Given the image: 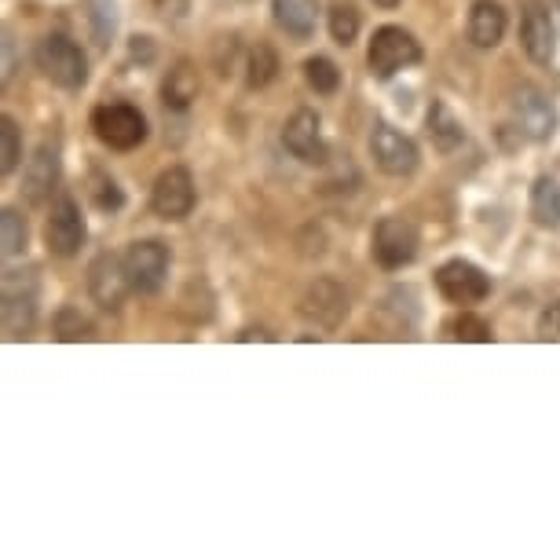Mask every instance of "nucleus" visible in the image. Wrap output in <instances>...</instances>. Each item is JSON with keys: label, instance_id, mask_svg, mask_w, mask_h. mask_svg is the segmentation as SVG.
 Returning <instances> with one entry per match:
<instances>
[{"label": "nucleus", "instance_id": "f257e3e1", "mask_svg": "<svg viewBox=\"0 0 560 560\" xmlns=\"http://www.w3.org/2000/svg\"><path fill=\"white\" fill-rule=\"evenodd\" d=\"M366 62H370V73H374V78L388 81V78H396L399 70L421 62V45L404 26H382L366 48Z\"/></svg>", "mask_w": 560, "mask_h": 560}, {"label": "nucleus", "instance_id": "f03ea898", "mask_svg": "<svg viewBox=\"0 0 560 560\" xmlns=\"http://www.w3.org/2000/svg\"><path fill=\"white\" fill-rule=\"evenodd\" d=\"M92 129L110 151H136L147 140V118L132 103H103L92 110Z\"/></svg>", "mask_w": 560, "mask_h": 560}, {"label": "nucleus", "instance_id": "7ed1b4c3", "mask_svg": "<svg viewBox=\"0 0 560 560\" xmlns=\"http://www.w3.org/2000/svg\"><path fill=\"white\" fill-rule=\"evenodd\" d=\"M37 62H40V70H45V78L67 92H78L81 84L89 81V59H84V51L62 34H51L40 40Z\"/></svg>", "mask_w": 560, "mask_h": 560}, {"label": "nucleus", "instance_id": "20e7f679", "mask_svg": "<svg viewBox=\"0 0 560 560\" xmlns=\"http://www.w3.org/2000/svg\"><path fill=\"white\" fill-rule=\"evenodd\" d=\"M418 246H421L418 228L404 217H385L382 224L374 228V260L382 264L385 271L407 268V264L418 257Z\"/></svg>", "mask_w": 560, "mask_h": 560}, {"label": "nucleus", "instance_id": "39448f33", "mask_svg": "<svg viewBox=\"0 0 560 560\" xmlns=\"http://www.w3.org/2000/svg\"><path fill=\"white\" fill-rule=\"evenodd\" d=\"M370 154H374V165L388 176H410L421 162L415 140L393 129L388 121H377L370 132Z\"/></svg>", "mask_w": 560, "mask_h": 560}, {"label": "nucleus", "instance_id": "423d86ee", "mask_svg": "<svg viewBox=\"0 0 560 560\" xmlns=\"http://www.w3.org/2000/svg\"><path fill=\"white\" fill-rule=\"evenodd\" d=\"M125 271H129L136 293H158L168 275V246L158 238L132 242L129 253H125Z\"/></svg>", "mask_w": 560, "mask_h": 560}, {"label": "nucleus", "instance_id": "0eeeda50", "mask_svg": "<svg viewBox=\"0 0 560 560\" xmlns=\"http://www.w3.org/2000/svg\"><path fill=\"white\" fill-rule=\"evenodd\" d=\"M151 209H154V217H162V220H187V217H191L195 179H191V173H187L184 165L165 168V173L154 179Z\"/></svg>", "mask_w": 560, "mask_h": 560}, {"label": "nucleus", "instance_id": "6e6552de", "mask_svg": "<svg viewBox=\"0 0 560 560\" xmlns=\"http://www.w3.org/2000/svg\"><path fill=\"white\" fill-rule=\"evenodd\" d=\"M132 290L129 271H125V257L118 260L114 253H100L89 268V293L103 312H118L125 304V293Z\"/></svg>", "mask_w": 560, "mask_h": 560}, {"label": "nucleus", "instance_id": "1a4fd4ad", "mask_svg": "<svg viewBox=\"0 0 560 560\" xmlns=\"http://www.w3.org/2000/svg\"><path fill=\"white\" fill-rule=\"evenodd\" d=\"M436 290L451 304H480L491 293V279L469 260H447L436 271Z\"/></svg>", "mask_w": 560, "mask_h": 560}, {"label": "nucleus", "instance_id": "9d476101", "mask_svg": "<svg viewBox=\"0 0 560 560\" xmlns=\"http://www.w3.org/2000/svg\"><path fill=\"white\" fill-rule=\"evenodd\" d=\"M45 242H48V253L56 257H73L81 246H84V217L73 198L62 195L56 206H51V217L45 224Z\"/></svg>", "mask_w": 560, "mask_h": 560}, {"label": "nucleus", "instance_id": "9b49d317", "mask_svg": "<svg viewBox=\"0 0 560 560\" xmlns=\"http://www.w3.org/2000/svg\"><path fill=\"white\" fill-rule=\"evenodd\" d=\"M282 143H287V151L304 165H323L326 162V140H323L319 114L308 110V107H301L287 121V129H282Z\"/></svg>", "mask_w": 560, "mask_h": 560}, {"label": "nucleus", "instance_id": "f8f14e48", "mask_svg": "<svg viewBox=\"0 0 560 560\" xmlns=\"http://www.w3.org/2000/svg\"><path fill=\"white\" fill-rule=\"evenodd\" d=\"M521 45L527 51V59L538 62V67H546V62L553 59V51H557V26H553V19H549V8L527 4L524 23H521Z\"/></svg>", "mask_w": 560, "mask_h": 560}, {"label": "nucleus", "instance_id": "ddd939ff", "mask_svg": "<svg viewBox=\"0 0 560 560\" xmlns=\"http://www.w3.org/2000/svg\"><path fill=\"white\" fill-rule=\"evenodd\" d=\"M301 315H304V319L326 326V330H334V326L348 315L345 290L337 287V282H330V279L312 282L308 293H304V301H301Z\"/></svg>", "mask_w": 560, "mask_h": 560}, {"label": "nucleus", "instance_id": "4468645a", "mask_svg": "<svg viewBox=\"0 0 560 560\" xmlns=\"http://www.w3.org/2000/svg\"><path fill=\"white\" fill-rule=\"evenodd\" d=\"M516 118H521L524 132L532 140H549L557 132V110L549 107V100L538 89H532V84H524L516 92Z\"/></svg>", "mask_w": 560, "mask_h": 560}, {"label": "nucleus", "instance_id": "2eb2a0df", "mask_svg": "<svg viewBox=\"0 0 560 560\" xmlns=\"http://www.w3.org/2000/svg\"><path fill=\"white\" fill-rule=\"evenodd\" d=\"M56 184H59V151L51 143H45V147H37V154L30 158V165H26V198L34 206L48 202Z\"/></svg>", "mask_w": 560, "mask_h": 560}, {"label": "nucleus", "instance_id": "dca6fc26", "mask_svg": "<svg viewBox=\"0 0 560 560\" xmlns=\"http://www.w3.org/2000/svg\"><path fill=\"white\" fill-rule=\"evenodd\" d=\"M505 37V8L499 0H477L469 8V40L477 48H499Z\"/></svg>", "mask_w": 560, "mask_h": 560}, {"label": "nucleus", "instance_id": "f3484780", "mask_svg": "<svg viewBox=\"0 0 560 560\" xmlns=\"http://www.w3.org/2000/svg\"><path fill=\"white\" fill-rule=\"evenodd\" d=\"M425 125H429V140L440 154L458 151V147L465 143V125L443 100H432V107L425 114Z\"/></svg>", "mask_w": 560, "mask_h": 560}, {"label": "nucleus", "instance_id": "a211bd4d", "mask_svg": "<svg viewBox=\"0 0 560 560\" xmlns=\"http://www.w3.org/2000/svg\"><path fill=\"white\" fill-rule=\"evenodd\" d=\"M275 23L287 30L290 37L308 40L315 34V19H319V0H271Z\"/></svg>", "mask_w": 560, "mask_h": 560}, {"label": "nucleus", "instance_id": "6ab92c4d", "mask_svg": "<svg viewBox=\"0 0 560 560\" xmlns=\"http://www.w3.org/2000/svg\"><path fill=\"white\" fill-rule=\"evenodd\" d=\"M198 89H202V81H198V70L184 59V62H176V67L165 73L162 100H165L168 110H187L198 100Z\"/></svg>", "mask_w": 560, "mask_h": 560}, {"label": "nucleus", "instance_id": "aec40b11", "mask_svg": "<svg viewBox=\"0 0 560 560\" xmlns=\"http://www.w3.org/2000/svg\"><path fill=\"white\" fill-rule=\"evenodd\" d=\"M34 293H15L8 290L4 293V334L12 337V341H19V337H30V330H34Z\"/></svg>", "mask_w": 560, "mask_h": 560}, {"label": "nucleus", "instance_id": "412c9836", "mask_svg": "<svg viewBox=\"0 0 560 560\" xmlns=\"http://www.w3.org/2000/svg\"><path fill=\"white\" fill-rule=\"evenodd\" d=\"M532 217L542 228H560V184L557 179H535L532 187Z\"/></svg>", "mask_w": 560, "mask_h": 560}, {"label": "nucleus", "instance_id": "4be33fe9", "mask_svg": "<svg viewBox=\"0 0 560 560\" xmlns=\"http://www.w3.org/2000/svg\"><path fill=\"white\" fill-rule=\"evenodd\" d=\"M279 73V56H275L271 45H253L246 56V84L249 89H268Z\"/></svg>", "mask_w": 560, "mask_h": 560}, {"label": "nucleus", "instance_id": "5701e85b", "mask_svg": "<svg viewBox=\"0 0 560 560\" xmlns=\"http://www.w3.org/2000/svg\"><path fill=\"white\" fill-rule=\"evenodd\" d=\"M304 78H308V84L319 92V96H334V92L341 89V70H337V62L326 56H312L304 62Z\"/></svg>", "mask_w": 560, "mask_h": 560}, {"label": "nucleus", "instance_id": "b1692460", "mask_svg": "<svg viewBox=\"0 0 560 560\" xmlns=\"http://www.w3.org/2000/svg\"><path fill=\"white\" fill-rule=\"evenodd\" d=\"M19 162H23V132H19L15 118L0 121V173L12 176Z\"/></svg>", "mask_w": 560, "mask_h": 560}, {"label": "nucleus", "instance_id": "393cba45", "mask_svg": "<svg viewBox=\"0 0 560 560\" xmlns=\"http://www.w3.org/2000/svg\"><path fill=\"white\" fill-rule=\"evenodd\" d=\"M26 220H23V213L19 209H4L0 213V242H4V253L8 257H19V253L26 249Z\"/></svg>", "mask_w": 560, "mask_h": 560}, {"label": "nucleus", "instance_id": "a878e982", "mask_svg": "<svg viewBox=\"0 0 560 560\" xmlns=\"http://www.w3.org/2000/svg\"><path fill=\"white\" fill-rule=\"evenodd\" d=\"M451 334H454V341H472V345H488L494 337L491 323L480 319V315H472V312H462L458 319L451 323Z\"/></svg>", "mask_w": 560, "mask_h": 560}, {"label": "nucleus", "instance_id": "bb28decb", "mask_svg": "<svg viewBox=\"0 0 560 560\" xmlns=\"http://www.w3.org/2000/svg\"><path fill=\"white\" fill-rule=\"evenodd\" d=\"M330 34L341 48H348L359 37V12L352 4H337L330 12Z\"/></svg>", "mask_w": 560, "mask_h": 560}, {"label": "nucleus", "instance_id": "cd10ccee", "mask_svg": "<svg viewBox=\"0 0 560 560\" xmlns=\"http://www.w3.org/2000/svg\"><path fill=\"white\" fill-rule=\"evenodd\" d=\"M56 337H59V341H89L92 323L84 319L78 308H62L56 315Z\"/></svg>", "mask_w": 560, "mask_h": 560}, {"label": "nucleus", "instance_id": "c85d7f7f", "mask_svg": "<svg viewBox=\"0 0 560 560\" xmlns=\"http://www.w3.org/2000/svg\"><path fill=\"white\" fill-rule=\"evenodd\" d=\"M92 202H96L103 213H118V209L125 206V195H121V187L114 184L110 176H96V187H92Z\"/></svg>", "mask_w": 560, "mask_h": 560}, {"label": "nucleus", "instance_id": "c756f323", "mask_svg": "<svg viewBox=\"0 0 560 560\" xmlns=\"http://www.w3.org/2000/svg\"><path fill=\"white\" fill-rule=\"evenodd\" d=\"M92 26H96V40L107 45L114 34V4L110 0H92Z\"/></svg>", "mask_w": 560, "mask_h": 560}, {"label": "nucleus", "instance_id": "7c9ffc66", "mask_svg": "<svg viewBox=\"0 0 560 560\" xmlns=\"http://www.w3.org/2000/svg\"><path fill=\"white\" fill-rule=\"evenodd\" d=\"M538 337H542V341H560V304H553V308L542 315V323H538Z\"/></svg>", "mask_w": 560, "mask_h": 560}, {"label": "nucleus", "instance_id": "2f4dec72", "mask_svg": "<svg viewBox=\"0 0 560 560\" xmlns=\"http://www.w3.org/2000/svg\"><path fill=\"white\" fill-rule=\"evenodd\" d=\"M238 341H275V334H268V330H246V334H238Z\"/></svg>", "mask_w": 560, "mask_h": 560}, {"label": "nucleus", "instance_id": "473e14b6", "mask_svg": "<svg viewBox=\"0 0 560 560\" xmlns=\"http://www.w3.org/2000/svg\"><path fill=\"white\" fill-rule=\"evenodd\" d=\"M374 4H377V8H396L399 0H374Z\"/></svg>", "mask_w": 560, "mask_h": 560}]
</instances>
